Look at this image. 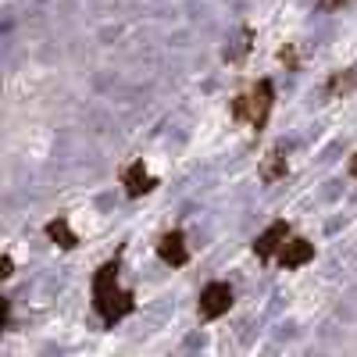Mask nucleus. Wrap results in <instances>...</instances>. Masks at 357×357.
Listing matches in <instances>:
<instances>
[{"mask_svg":"<svg viewBox=\"0 0 357 357\" xmlns=\"http://www.w3.org/2000/svg\"><path fill=\"white\" fill-rule=\"evenodd\" d=\"M118 275H122V257L104 261L93 272V311L104 325H114L136 311V293L118 282Z\"/></svg>","mask_w":357,"mask_h":357,"instance_id":"f257e3e1","label":"nucleus"},{"mask_svg":"<svg viewBox=\"0 0 357 357\" xmlns=\"http://www.w3.org/2000/svg\"><path fill=\"white\" fill-rule=\"evenodd\" d=\"M272 107H275V86H272V79H257L247 93H240L232 100V118H236V122H247L250 129H264Z\"/></svg>","mask_w":357,"mask_h":357,"instance_id":"f03ea898","label":"nucleus"},{"mask_svg":"<svg viewBox=\"0 0 357 357\" xmlns=\"http://www.w3.org/2000/svg\"><path fill=\"white\" fill-rule=\"evenodd\" d=\"M236 304V293L229 282H207L200 289V321H218L222 314H229Z\"/></svg>","mask_w":357,"mask_h":357,"instance_id":"7ed1b4c3","label":"nucleus"},{"mask_svg":"<svg viewBox=\"0 0 357 357\" xmlns=\"http://www.w3.org/2000/svg\"><path fill=\"white\" fill-rule=\"evenodd\" d=\"M293 236V225L286 222V218H279V222H272L268 225L257 240H254V254H257V261H264V264H272L275 257H279V250L286 247V240Z\"/></svg>","mask_w":357,"mask_h":357,"instance_id":"20e7f679","label":"nucleus"},{"mask_svg":"<svg viewBox=\"0 0 357 357\" xmlns=\"http://www.w3.org/2000/svg\"><path fill=\"white\" fill-rule=\"evenodd\" d=\"M118 178H122V186H126V193L132 197V200H139V197H146L154 186H158V178L146 172V165H143V158H136V161H129L122 172H118Z\"/></svg>","mask_w":357,"mask_h":357,"instance_id":"39448f33","label":"nucleus"},{"mask_svg":"<svg viewBox=\"0 0 357 357\" xmlns=\"http://www.w3.org/2000/svg\"><path fill=\"white\" fill-rule=\"evenodd\" d=\"M311 261H314V243H307L304 236H289L286 247H282L279 257H275V264L282 268V272H296V268H304V264H311Z\"/></svg>","mask_w":357,"mask_h":357,"instance_id":"423d86ee","label":"nucleus"},{"mask_svg":"<svg viewBox=\"0 0 357 357\" xmlns=\"http://www.w3.org/2000/svg\"><path fill=\"white\" fill-rule=\"evenodd\" d=\"M158 257H161L165 264H172V268H183V264H190L186 232H183V229H172V232H165L161 240H158Z\"/></svg>","mask_w":357,"mask_h":357,"instance_id":"0eeeda50","label":"nucleus"},{"mask_svg":"<svg viewBox=\"0 0 357 357\" xmlns=\"http://www.w3.org/2000/svg\"><path fill=\"white\" fill-rule=\"evenodd\" d=\"M43 232L50 236V240L61 247V250H75L79 247V236L72 232V225H68V218L65 215H57V218H50L47 225H43Z\"/></svg>","mask_w":357,"mask_h":357,"instance_id":"6e6552de","label":"nucleus"},{"mask_svg":"<svg viewBox=\"0 0 357 357\" xmlns=\"http://www.w3.org/2000/svg\"><path fill=\"white\" fill-rule=\"evenodd\" d=\"M286 175H289V161L282 158V151L275 146V151L264 158V165H261V178H264V183H279V178H286Z\"/></svg>","mask_w":357,"mask_h":357,"instance_id":"1a4fd4ad","label":"nucleus"},{"mask_svg":"<svg viewBox=\"0 0 357 357\" xmlns=\"http://www.w3.org/2000/svg\"><path fill=\"white\" fill-rule=\"evenodd\" d=\"M357 86V65L347 68V72H336L329 82H325V97H340V93H350Z\"/></svg>","mask_w":357,"mask_h":357,"instance_id":"9d476101","label":"nucleus"},{"mask_svg":"<svg viewBox=\"0 0 357 357\" xmlns=\"http://www.w3.org/2000/svg\"><path fill=\"white\" fill-rule=\"evenodd\" d=\"M0 275H4V279L15 275V261H11V254H4V261H0Z\"/></svg>","mask_w":357,"mask_h":357,"instance_id":"9b49d317","label":"nucleus"},{"mask_svg":"<svg viewBox=\"0 0 357 357\" xmlns=\"http://www.w3.org/2000/svg\"><path fill=\"white\" fill-rule=\"evenodd\" d=\"M343 4H350V0H318V8H321V11H340Z\"/></svg>","mask_w":357,"mask_h":357,"instance_id":"f8f14e48","label":"nucleus"},{"mask_svg":"<svg viewBox=\"0 0 357 357\" xmlns=\"http://www.w3.org/2000/svg\"><path fill=\"white\" fill-rule=\"evenodd\" d=\"M350 175H354V178H357V154H354V158H350Z\"/></svg>","mask_w":357,"mask_h":357,"instance_id":"ddd939ff","label":"nucleus"}]
</instances>
